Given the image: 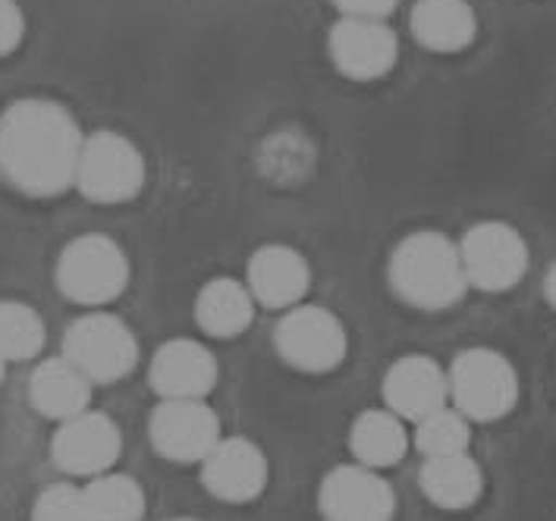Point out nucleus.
I'll list each match as a JSON object with an SVG mask.
<instances>
[{"label": "nucleus", "instance_id": "obj_1", "mask_svg": "<svg viewBox=\"0 0 556 521\" xmlns=\"http://www.w3.org/2000/svg\"><path fill=\"white\" fill-rule=\"evenodd\" d=\"M76 116L51 98H23L0 114V174L31 199H54L76 182L83 151Z\"/></svg>", "mask_w": 556, "mask_h": 521}, {"label": "nucleus", "instance_id": "obj_2", "mask_svg": "<svg viewBox=\"0 0 556 521\" xmlns=\"http://www.w3.org/2000/svg\"><path fill=\"white\" fill-rule=\"evenodd\" d=\"M390 290L418 312H443L463 302L469 290L459 245L438 230L403 236L387 264Z\"/></svg>", "mask_w": 556, "mask_h": 521}, {"label": "nucleus", "instance_id": "obj_3", "mask_svg": "<svg viewBox=\"0 0 556 521\" xmlns=\"http://www.w3.org/2000/svg\"><path fill=\"white\" fill-rule=\"evenodd\" d=\"M450 403L478 424L506 418L519 403V374L516 365L491 346L463 348L446 368Z\"/></svg>", "mask_w": 556, "mask_h": 521}, {"label": "nucleus", "instance_id": "obj_4", "mask_svg": "<svg viewBox=\"0 0 556 521\" xmlns=\"http://www.w3.org/2000/svg\"><path fill=\"white\" fill-rule=\"evenodd\" d=\"M129 274L132 270L126 252L119 249L117 239L104 232H86L66 242L54 267L58 290L70 302L86 305L91 312L117 302L129 287Z\"/></svg>", "mask_w": 556, "mask_h": 521}, {"label": "nucleus", "instance_id": "obj_5", "mask_svg": "<svg viewBox=\"0 0 556 521\" xmlns=\"http://www.w3.org/2000/svg\"><path fill=\"white\" fill-rule=\"evenodd\" d=\"M63 358L88 383H117L132 374L139 361V340L132 327L117 315L94 308L70 323L63 336Z\"/></svg>", "mask_w": 556, "mask_h": 521}, {"label": "nucleus", "instance_id": "obj_6", "mask_svg": "<svg viewBox=\"0 0 556 521\" xmlns=\"http://www.w3.org/2000/svg\"><path fill=\"white\" fill-rule=\"evenodd\" d=\"M146 157L139 145L114 129L91 132L76 164V189L94 204L132 202L146 186Z\"/></svg>", "mask_w": 556, "mask_h": 521}, {"label": "nucleus", "instance_id": "obj_7", "mask_svg": "<svg viewBox=\"0 0 556 521\" xmlns=\"http://www.w3.org/2000/svg\"><path fill=\"white\" fill-rule=\"evenodd\" d=\"M277 355L302 374H330L350 352L346 323L324 305H295L283 312L274 330Z\"/></svg>", "mask_w": 556, "mask_h": 521}, {"label": "nucleus", "instance_id": "obj_8", "mask_svg": "<svg viewBox=\"0 0 556 521\" xmlns=\"http://www.w3.org/2000/svg\"><path fill=\"white\" fill-rule=\"evenodd\" d=\"M466 283L481 292H506L526 280L531 252L522 232L503 220H481L456 242Z\"/></svg>", "mask_w": 556, "mask_h": 521}, {"label": "nucleus", "instance_id": "obj_9", "mask_svg": "<svg viewBox=\"0 0 556 521\" xmlns=\"http://www.w3.org/2000/svg\"><path fill=\"white\" fill-rule=\"evenodd\" d=\"M148 436L161 459L202 465L224 434L217 411L205 399H161L148 418Z\"/></svg>", "mask_w": 556, "mask_h": 521}, {"label": "nucleus", "instance_id": "obj_10", "mask_svg": "<svg viewBox=\"0 0 556 521\" xmlns=\"http://www.w3.org/2000/svg\"><path fill=\"white\" fill-rule=\"evenodd\" d=\"M324 521H393L396 491L381 471L365 465H337L318 487Z\"/></svg>", "mask_w": 556, "mask_h": 521}, {"label": "nucleus", "instance_id": "obj_11", "mask_svg": "<svg viewBox=\"0 0 556 521\" xmlns=\"http://www.w3.org/2000/svg\"><path fill=\"white\" fill-rule=\"evenodd\" d=\"M123 431L104 411H83L70 421H60L58 434L51 440V459L60 471L73 478H98L108 474L119 462Z\"/></svg>", "mask_w": 556, "mask_h": 521}, {"label": "nucleus", "instance_id": "obj_12", "mask_svg": "<svg viewBox=\"0 0 556 521\" xmlns=\"http://www.w3.org/2000/svg\"><path fill=\"white\" fill-rule=\"evenodd\" d=\"M327 51L340 76L352 82H375L393 73L400 38L381 20H340L327 35Z\"/></svg>", "mask_w": 556, "mask_h": 521}, {"label": "nucleus", "instance_id": "obj_13", "mask_svg": "<svg viewBox=\"0 0 556 521\" xmlns=\"http://www.w3.org/2000/svg\"><path fill=\"white\" fill-rule=\"evenodd\" d=\"M245 290L252 292L255 305L290 312L312 290V264L293 245L267 242L245 264Z\"/></svg>", "mask_w": 556, "mask_h": 521}, {"label": "nucleus", "instance_id": "obj_14", "mask_svg": "<svg viewBox=\"0 0 556 521\" xmlns=\"http://www.w3.org/2000/svg\"><path fill=\"white\" fill-rule=\"evenodd\" d=\"M202 484L220 503H252L267 487V459L245 436H220L202 459Z\"/></svg>", "mask_w": 556, "mask_h": 521}, {"label": "nucleus", "instance_id": "obj_15", "mask_svg": "<svg viewBox=\"0 0 556 521\" xmlns=\"http://www.w3.org/2000/svg\"><path fill=\"white\" fill-rule=\"evenodd\" d=\"M148 383L161 399H205L217 386V358L205 343L176 336L151 355Z\"/></svg>", "mask_w": 556, "mask_h": 521}, {"label": "nucleus", "instance_id": "obj_16", "mask_svg": "<svg viewBox=\"0 0 556 521\" xmlns=\"http://www.w3.org/2000/svg\"><path fill=\"white\" fill-rule=\"evenodd\" d=\"M381 393L387 411L418 424L438 408L450 406L446 368H440L431 355H403L387 368Z\"/></svg>", "mask_w": 556, "mask_h": 521}, {"label": "nucleus", "instance_id": "obj_17", "mask_svg": "<svg viewBox=\"0 0 556 521\" xmlns=\"http://www.w3.org/2000/svg\"><path fill=\"white\" fill-rule=\"evenodd\" d=\"M409 29L431 54H459L478 35V16L469 0H415Z\"/></svg>", "mask_w": 556, "mask_h": 521}, {"label": "nucleus", "instance_id": "obj_18", "mask_svg": "<svg viewBox=\"0 0 556 521\" xmlns=\"http://www.w3.org/2000/svg\"><path fill=\"white\" fill-rule=\"evenodd\" d=\"M418 487L428 496L431 506L446 509V512H463L481 499L484 471L469 453L438 456V459H425L421 471H418Z\"/></svg>", "mask_w": 556, "mask_h": 521}, {"label": "nucleus", "instance_id": "obj_19", "mask_svg": "<svg viewBox=\"0 0 556 521\" xmlns=\"http://www.w3.org/2000/svg\"><path fill=\"white\" fill-rule=\"evenodd\" d=\"M255 298L236 277H214L195 295V323L211 340H233L255 320Z\"/></svg>", "mask_w": 556, "mask_h": 521}, {"label": "nucleus", "instance_id": "obj_20", "mask_svg": "<svg viewBox=\"0 0 556 521\" xmlns=\"http://www.w3.org/2000/svg\"><path fill=\"white\" fill-rule=\"evenodd\" d=\"M29 403L51 421H70L88 411L91 383L63 355L41 361L29 377Z\"/></svg>", "mask_w": 556, "mask_h": 521}, {"label": "nucleus", "instance_id": "obj_21", "mask_svg": "<svg viewBox=\"0 0 556 521\" xmlns=\"http://www.w3.org/2000/svg\"><path fill=\"white\" fill-rule=\"evenodd\" d=\"M412 436L406 431V421L396 418L387 408H368L362 411L350 428V449L355 462L365 468H393L406 459Z\"/></svg>", "mask_w": 556, "mask_h": 521}, {"label": "nucleus", "instance_id": "obj_22", "mask_svg": "<svg viewBox=\"0 0 556 521\" xmlns=\"http://www.w3.org/2000/svg\"><path fill=\"white\" fill-rule=\"evenodd\" d=\"M86 503L91 521H142L146 519V491L136 478L129 474H98L86 487Z\"/></svg>", "mask_w": 556, "mask_h": 521}, {"label": "nucleus", "instance_id": "obj_23", "mask_svg": "<svg viewBox=\"0 0 556 521\" xmlns=\"http://www.w3.org/2000/svg\"><path fill=\"white\" fill-rule=\"evenodd\" d=\"M48 340L41 315L16 298L0 302V358L3 361H29Z\"/></svg>", "mask_w": 556, "mask_h": 521}, {"label": "nucleus", "instance_id": "obj_24", "mask_svg": "<svg viewBox=\"0 0 556 521\" xmlns=\"http://www.w3.org/2000/svg\"><path fill=\"white\" fill-rule=\"evenodd\" d=\"M471 443V421H466L453 406L438 408L434 415L421 418L415 424V449L425 459H438V456H456V453H469Z\"/></svg>", "mask_w": 556, "mask_h": 521}, {"label": "nucleus", "instance_id": "obj_25", "mask_svg": "<svg viewBox=\"0 0 556 521\" xmlns=\"http://www.w3.org/2000/svg\"><path fill=\"white\" fill-rule=\"evenodd\" d=\"M315 151L312 142L302 139L299 132H277L267 142H262V174L274 182H295L305 179L312 170Z\"/></svg>", "mask_w": 556, "mask_h": 521}, {"label": "nucleus", "instance_id": "obj_26", "mask_svg": "<svg viewBox=\"0 0 556 521\" xmlns=\"http://www.w3.org/2000/svg\"><path fill=\"white\" fill-rule=\"evenodd\" d=\"M31 521H91L86 493L76 484L45 487L31 506Z\"/></svg>", "mask_w": 556, "mask_h": 521}, {"label": "nucleus", "instance_id": "obj_27", "mask_svg": "<svg viewBox=\"0 0 556 521\" xmlns=\"http://www.w3.org/2000/svg\"><path fill=\"white\" fill-rule=\"evenodd\" d=\"M26 38V13L16 0H0V58H10Z\"/></svg>", "mask_w": 556, "mask_h": 521}, {"label": "nucleus", "instance_id": "obj_28", "mask_svg": "<svg viewBox=\"0 0 556 521\" xmlns=\"http://www.w3.org/2000/svg\"><path fill=\"white\" fill-rule=\"evenodd\" d=\"M346 20H387L396 7H400V0H330Z\"/></svg>", "mask_w": 556, "mask_h": 521}, {"label": "nucleus", "instance_id": "obj_29", "mask_svg": "<svg viewBox=\"0 0 556 521\" xmlns=\"http://www.w3.org/2000/svg\"><path fill=\"white\" fill-rule=\"evenodd\" d=\"M544 298H547V305L556 312V260L547 267V274H544Z\"/></svg>", "mask_w": 556, "mask_h": 521}, {"label": "nucleus", "instance_id": "obj_30", "mask_svg": "<svg viewBox=\"0 0 556 521\" xmlns=\"http://www.w3.org/2000/svg\"><path fill=\"white\" fill-rule=\"evenodd\" d=\"M3 374H7V361L0 358V383H3Z\"/></svg>", "mask_w": 556, "mask_h": 521}, {"label": "nucleus", "instance_id": "obj_31", "mask_svg": "<svg viewBox=\"0 0 556 521\" xmlns=\"http://www.w3.org/2000/svg\"><path fill=\"white\" fill-rule=\"evenodd\" d=\"M170 521H199V519H170Z\"/></svg>", "mask_w": 556, "mask_h": 521}]
</instances>
